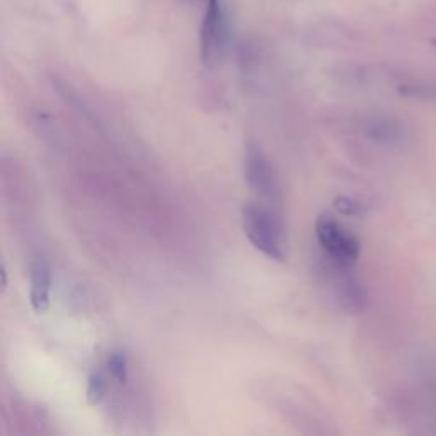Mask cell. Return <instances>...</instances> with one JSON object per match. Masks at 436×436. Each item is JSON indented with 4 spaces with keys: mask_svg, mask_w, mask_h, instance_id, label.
Instances as JSON below:
<instances>
[{
    "mask_svg": "<svg viewBox=\"0 0 436 436\" xmlns=\"http://www.w3.org/2000/svg\"><path fill=\"white\" fill-rule=\"evenodd\" d=\"M242 228L249 242L273 261H285V231L274 210L263 203L242 206Z\"/></svg>",
    "mask_w": 436,
    "mask_h": 436,
    "instance_id": "6da1fadb",
    "label": "cell"
},
{
    "mask_svg": "<svg viewBox=\"0 0 436 436\" xmlns=\"http://www.w3.org/2000/svg\"><path fill=\"white\" fill-rule=\"evenodd\" d=\"M316 235L320 247L326 251L332 263L338 266H351L359 256V240L357 235L343 227L331 215H320L316 221Z\"/></svg>",
    "mask_w": 436,
    "mask_h": 436,
    "instance_id": "7a4b0ae2",
    "label": "cell"
},
{
    "mask_svg": "<svg viewBox=\"0 0 436 436\" xmlns=\"http://www.w3.org/2000/svg\"><path fill=\"white\" fill-rule=\"evenodd\" d=\"M244 174L247 185L267 205L280 203V185L273 164L256 141H249L244 152Z\"/></svg>",
    "mask_w": 436,
    "mask_h": 436,
    "instance_id": "3957f363",
    "label": "cell"
},
{
    "mask_svg": "<svg viewBox=\"0 0 436 436\" xmlns=\"http://www.w3.org/2000/svg\"><path fill=\"white\" fill-rule=\"evenodd\" d=\"M200 41L203 62L206 65L220 62L228 45V22L221 0H206Z\"/></svg>",
    "mask_w": 436,
    "mask_h": 436,
    "instance_id": "277c9868",
    "label": "cell"
},
{
    "mask_svg": "<svg viewBox=\"0 0 436 436\" xmlns=\"http://www.w3.org/2000/svg\"><path fill=\"white\" fill-rule=\"evenodd\" d=\"M29 300L34 312L43 313L49 307V293H52V270L47 259L38 258L31 265V273H29Z\"/></svg>",
    "mask_w": 436,
    "mask_h": 436,
    "instance_id": "5b68a950",
    "label": "cell"
},
{
    "mask_svg": "<svg viewBox=\"0 0 436 436\" xmlns=\"http://www.w3.org/2000/svg\"><path fill=\"white\" fill-rule=\"evenodd\" d=\"M111 382H114V378L111 377L106 366L102 368L94 370L91 373L89 382H87V400L93 405H99L108 396L111 389Z\"/></svg>",
    "mask_w": 436,
    "mask_h": 436,
    "instance_id": "8992f818",
    "label": "cell"
},
{
    "mask_svg": "<svg viewBox=\"0 0 436 436\" xmlns=\"http://www.w3.org/2000/svg\"><path fill=\"white\" fill-rule=\"evenodd\" d=\"M104 366L108 368L116 384H125L128 380V357H126L125 351L118 350L108 355Z\"/></svg>",
    "mask_w": 436,
    "mask_h": 436,
    "instance_id": "52a82bcc",
    "label": "cell"
},
{
    "mask_svg": "<svg viewBox=\"0 0 436 436\" xmlns=\"http://www.w3.org/2000/svg\"><path fill=\"white\" fill-rule=\"evenodd\" d=\"M334 208L338 210L339 213H343V215H348V217H358L363 213V206L355 200H351V198H346V196L336 198Z\"/></svg>",
    "mask_w": 436,
    "mask_h": 436,
    "instance_id": "ba28073f",
    "label": "cell"
},
{
    "mask_svg": "<svg viewBox=\"0 0 436 436\" xmlns=\"http://www.w3.org/2000/svg\"><path fill=\"white\" fill-rule=\"evenodd\" d=\"M0 277H2V288H7V270L6 265H2V271H0Z\"/></svg>",
    "mask_w": 436,
    "mask_h": 436,
    "instance_id": "9c48e42d",
    "label": "cell"
},
{
    "mask_svg": "<svg viewBox=\"0 0 436 436\" xmlns=\"http://www.w3.org/2000/svg\"><path fill=\"white\" fill-rule=\"evenodd\" d=\"M433 45H435V47H436V41H433Z\"/></svg>",
    "mask_w": 436,
    "mask_h": 436,
    "instance_id": "30bf717a",
    "label": "cell"
}]
</instances>
